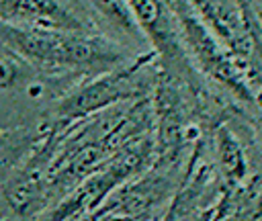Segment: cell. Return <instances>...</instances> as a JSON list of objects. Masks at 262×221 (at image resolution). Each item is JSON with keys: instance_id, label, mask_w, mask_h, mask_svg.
<instances>
[{"instance_id": "3", "label": "cell", "mask_w": 262, "mask_h": 221, "mask_svg": "<svg viewBox=\"0 0 262 221\" xmlns=\"http://www.w3.org/2000/svg\"><path fill=\"white\" fill-rule=\"evenodd\" d=\"M170 6L176 14L180 39L192 53V57L199 61V65L219 82H223L227 88H231L235 94L250 98V88L235 68V63L229 59L227 49L223 43L213 35V31L205 25V20L199 16V12L186 4L184 0H170Z\"/></svg>"}, {"instance_id": "1", "label": "cell", "mask_w": 262, "mask_h": 221, "mask_svg": "<svg viewBox=\"0 0 262 221\" xmlns=\"http://www.w3.org/2000/svg\"><path fill=\"white\" fill-rule=\"evenodd\" d=\"M0 43L37 68L84 78L104 74L133 59L121 41L82 31L25 29L0 23Z\"/></svg>"}, {"instance_id": "7", "label": "cell", "mask_w": 262, "mask_h": 221, "mask_svg": "<svg viewBox=\"0 0 262 221\" xmlns=\"http://www.w3.org/2000/svg\"><path fill=\"white\" fill-rule=\"evenodd\" d=\"M86 4L90 6L88 10H92L104 23V27L113 31V35L127 37L129 41L133 39L137 45L143 43L145 37L139 25L135 23V16L127 0H86Z\"/></svg>"}, {"instance_id": "4", "label": "cell", "mask_w": 262, "mask_h": 221, "mask_svg": "<svg viewBox=\"0 0 262 221\" xmlns=\"http://www.w3.org/2000/svg\"><path fill=\"white\" fill-rule=\"evenodd\" d=\"M170 194V178L151 170L145 176L129 178L113 188L90 217H151Z\"/></svg>"}, {"instance_id": "8", "label": "cell", "mask_w": 262, "mask_h": 221, "mask_svg": "<svg viewBox=\"0 0 262 221\" xmlns=\"http://www.w3.org/2000/svg\"><path fill=\"white\" fill-rule=\"evenodd\" d=\"M215 145H217V160H219L221 174L231 184L239 182L246 176V168H248L242 145L237 143V139L227 129H219L217 131Z\"/></svg>"}, {"instance_id": "5", "label": "cell", "mask_w": 262, "mask_h": 221, "mask_svg": "<svg viewBox=\"0 0 262 221\" xmlns=\"http://www.w3.org/2000/svg\"><path fill=\"white\" fill-rule=\"evenodd\" d=\"M0 23L25 29L96 33L68 0H0Z\"/></svg>"}, {"instance_id": "6", "label": "cell", "mask_w": 262, "mask_h": 221, "mask_svg": "<svg viewBox=\"0 0 262 221\" xmlns=\"http://www.w3.org/2000/svg\"><path fill=\"white\" fill-rule=\"evenodd\" d=\"M135 23L139 25L145 39L154 43V47L166 55L170 63H182V47H180V29L176 14L170 6V0H127Z\"/></svg>"}, {"instance_id": "2", "label": "cell", "mask_w": 262, "mask_h": 221, "mask_svg": "<svg viewBox=\"0 0 262 221\" xmlns=\"http://www.w3.org/2000/svg\"><path fill=\"white\" fill-rule=\"evenodd\" d=\"M151 57L154 53L141 55L139 59H131L125 65L86 78L80 86H74L55 102V131L70 123L86 119L102 108H108L111 104L141 96L147 88L145 70Z\"/></svg>"}]
</instances>
